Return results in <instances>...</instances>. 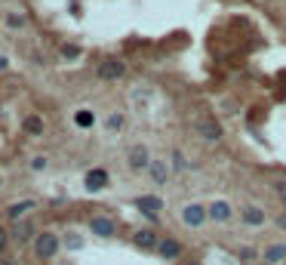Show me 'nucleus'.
I'll return each instance as SVG.
<instances>
[{
    "mask_svg": "<svg viewBox=\"0 0 286 265\" xmlns=\"http://www.w3.org/2000/svg\"><path fill=\"white\" fill-rule=\"evenodd\" d=\"M34 253H37V259H53L59 253V235L56 232H40L34 238Z\"/></svg>",
    "mask_w": 286,
    "mask_h": 265,
    "instance_id": "1",
    "label": "nucleus"
},
{
    "mask_svg": "<svg viewBox=\"0 0 286 265\" xmlns=\"http://www.w3.org/2000/svg\"><path fill=\"white\" fill-rule=\"evenodd\" d=\"M182 222L188 225V229H203V225L210 222V207H203V204H188L182 210Z\"/></svg>",
    "mask_w": 286,
    "mask_h": 265,
    "instance_id": "2",
    "label": "nucleus"
},
{
    "mask_svg": "<svg viewBox=\"0 0 286 265\" xmlns=\"http://www.w3.org/2000/svg\"><path fill=\"white\" fill-rule=\"evenodd\" d=\"M182 253H185L182 241H176V238H160V247H157V256L160 259L176 262V259H182Z\"/></svg>",
    "mask_w": 286,
    "mask_h": 265,
    "instance_id": "3",
    "label": "nucleus"
},
{
    "mask_svg": "<svg viewBox=\"0 0 286 265\" xmlns=\"http://www.w3.org/2000/svg\"><path fill=\"white\" fill-rule=\"evenodd\" d=\"M127 74V65L120 62V59H105L102 65H99V78L102 81H120Z\"/></svg>",
    "mask_w": 286,
    "mask_h": 265,
    "instance_id": "4",
    "label": "nucleus"
},
{
    "mask_svg": "<svg viewBox=\"0 0 286 265\" xmlns=\"http://www.w3.org/2000/svg\"><path fill=\"white\" fill-rule=\"evenodd\" d=\"M133 244H136L139 250H151V253H157V247H160V235H157L154 229H139V232L133 235Z\"/></svg>",
    "mask_w": 286,
    "mask_h": 265,
    "instance_id": "5",
    "label": "nucleus"
},
{
    "mask_svg": "<svg viewBox=\"0 0 286 265\" xmlns=\"http://www.w3.org/2000/svg\"><path fill=\"white\" fill-rule=\"evenodd\" d=\"M136 210H142L148 219H157V213L163 210V198H157V195H142V198H136Z\"/></svg>",
    "mask_w": 286,
    "mask_h": 265,
    "instance_id": "6",
    "label": "nucleus"
},
{
    "mask_svg": "<svg viewBox=\"0 0 286 265\" xmlns=\"http://www.w3.org/2000/svg\"><path fill=\"white\" fill-rule=\"evenodd\" d=\"M90 232L99 235V238H114V235H117V225H114V219H108V216H93V219H90Z\"/></svg>",
    "mask_w": 286,
    "mask_h": 265,
    "instance_id": "7",
    "label": "nucleus"
},
{
    "mask_svg": "<svg viewBox=\"0 0 286 265\" xmlns=\"http://www.w3.org/2000/svg\"><path fill=\"white\" fill-rule=\"evenodd\" d=\"M127 161H130V170H148L151 167V155H148L145 145H133L130 155H127Z\"/></svg>",
    "mask_w": 286,
    "mask_h": 265,
    "instance_id": "8",
    "label": "nucleus"
},
{
    "mask_svg": "<svg viewBox=\"0 0 286 265\" xmlns=\"http://www.w3.org/2000/svg\"><path fill=\"white\" fill-rule=\"evenodd\" d=\"M197 133L207 139V142H219V139H222V124L213 121V118H207V121H200V124H197Z\"/></svg>",
    "mask_w": 286,
    "mask_h": 265,
    "instance_id": "9",
    "label": "nucleus"
},
{
    "mask_svg": "<svg viewBox=\"0 0 286 265\" xmlns=\"http://www.w3.org/2000/svg\"><path fill=\"white\" fill-rule=\"evenodd\" d=\"M10 238H13L16 244H28V241L34 238V222H28V219L16 222V225H13V232H10Z\"/></svg>",
    "mask_w": 286,
    "mask_h": 265,
    "instance_id": "10",
    "label": "nucleus"
},
{
    "mask_svg": "<svg viewBox=\"0 0 286 265\" xmlns=\"http://www.w3.org/2000/svg\"><path fill=\"white\" fill-rule=\"evenodd\" d=\"M105 185H108V170L96 167V170L87 173V192H102Z\"/></svg>",
    "mask_w": 286,
    "mask_h": 265,
    "instance_id": "11",
    "label": "nucleus"
},
{
    "mask_svg": "<svg viewBox=\"0 0 286 265\" xmlns=\"http://www.w3.org/2000/svg\"><path fill=\"white\" fill-rule=\"evenodd\" d=\"M34 207H37L34 201H19V204H10V207H7V216H10L13 222H22V219H25Z\"/></svg>",
    "mask_w": 286,
    "mask_h": 265,
    "instance_id": "12",
    "label": "nucleus"
},
{
    "mask_svg": "<svg viewBox=\"0 0 286 265\" xmlns=\"http://www.w3.org/2000/svg\"><path fill=\"white\" fill-rule=\"evenodd\" d=\"M231 213H234V210H231L228 201H213V204H210V219H213V222H228Z\"/></svg>",
    "mask_w": 286,
    "mask_h": 265,
    "instance_id": "13",
    "label": "nucleus"
},
{
    "mask_svg": "<svg viewBox=\"0 0 286 265\" xmlns=\"http://www.w3.org/2000/svg\"><path fill=\"white\" fill-rule=\"evenodd\" d=\"M240 216H243V222H247V225H256V229L265 222V210H262V207H253V204H250V207H243Z\"/></svg>",
    "mask_w": 286,
    "mask_h": 265,
    "instance_id": "14",
    "label": "nucleus"
},
{
    "mask_svg": "<svg viewBox=\"0 0 286 265\" xmlns=\"http://www.w3.org/2000/svg\"><path fill=\"white\" fill-rule=\"evenodd\" d=\"M148 173H151V179L157 185H167V179H170V170H167V164H163V161H151Z\"/></svg>",
    "mask_w": 286,
    "mask_h": 265,
    "instance_id": "15",
    "label": "nucleus"
},
{
    "mask_svg": "<svg viewBox=\"0 0 286 265\" xmlns=\"http://www.w3.org/2000/svg\"><path fill=\"white\" fill-rule=\"evenodd\" d=\"M283 259H286V244H271V247L265 250V259H262V262L277 265V262H283Z\"/></svg>",
    "mask_w": 286,
    "mask_h": 265,
    "instance_id": "16",
    "label": "nucleus"
},
{
    "mask_svg": "<svg viewBox=\"0 0 286 265\" xmlns=\"http://www.w3.org/2000/svg\"><path fill=\"white\" fill-rule=\"evenodd\" d=\"M22 127H25L28 136H44V118H37V115H28Z\"/></svg>",
    "mask_w": 286,
    "mask_h": 265,
    "instance_id": "17",
    "label": "nucleus"
},
{
    "mask_svg": "<svg viewBox=\"0 0 286 265\" xmlns=\"http://www.w3.org/2000/svg\"><path fill=\"white\" fill-rule=\"evenodd\" d=\"M74 124H77L80 130H90V127L96 124V118H93V111H77V115H74Z\"/></svg>",
    "mask_w": 286,
    "mask_h": 265,
    "instance_id": "18",
    "label": "nucleus"
},
{
    "mask_svg": "<svg viewBox=\"0 0 286 265\" xmlns=\"http://www.w3.org/2000/svg\"><path fill=\"white\" fill-rule=\"evenodd\" d=\"M173 167H176V170H185V167H188L185 158H182V151H173Z\"/></svg>",
    "mask_w": 286,
    "mask_h": 265,
    "instance_id": "19",
    "label": "nucleus"
},
{
    "mask_svg": "<svg viewBox=\"0 0 286 265\" xmlns=\"http://www.w3.org/2000/svg\"><path fill=\"white\" fill-rule=\"evenodd\" d=\"M108 127H111V130H120V127H124V118H120V115H111V118H108Z\"/></svg>",
    "mask_w": 286,
    "mask_h": 265,
    "instance_id": "20",
    "label": "nucleus"
},
{
    "mask_svg": "<svg viewBox=\"0 0 286 265\" xmlns=\"http://www.w3.org/2000/svg\"><path fill=\"white\" fill-rule=\"evenodd\" d=\"M10 241H13V238H10V232H7V229H0V253L7 250V244H10Z\"/></svg>",
    "mask_w": 286,
    "mask_h": 265,
    "instance_id": "21",
    "label": "nucleus"
},
{
    "mask_svg": "<svg viewBox=\"0 0 286 265\" xmlns=\"http://www.w3.org/2000/svg\"><path fill=\"white\" fill-rule=\"evenodd\" d=\"M62 56H65V59H77L80 50H77V47H62Z\"/></svg>",
    "mask_w": 286,
    "mask_h": 265,
    "instance_id": "22",
    "label": "nucleus"
},
{
    "mask_svg": "<svg viewBox=\"0 0 286 265\" xmlns=\"http://www.w3.org/2000/svg\"><path fill=\"white\" fill-rule=\"evenodd\" d=\"M7 25H10V28H22V25H25V19H22V16H10V19H7Z\"/></svg>",
    "mask_w": 286,
    "mask_h": 265,
    "instance_id": "23",
    "label": "nucleus"
},
{
    "mask_svg": "<svg viewBox=\"0 0 286 265\" xmlns=\"http://www.w3.org/2000/svg\"><path fill=\"white\" fill-rule=\"evenodd\" d=\"M44 167H47V158H34L31 161V170H44Z\"/></svg>",
    "mask_w": 286,
    "mask_h": 265,
    "instance_id": "24",
    "label": "nucleus"
},
{
    "mask_svg": "<svg viewBox=\"0 0 286 265\" xmlns=\"http://www.w3.org/2000/svg\"><path fill=\"white\" fill-rule=\"evenodd\" d=\"M4 68H7V59H0V71H4Z\"/></svg>",
    "mask_w": 286,
    "mask_h": 265,
    "instance_id": "25",
    "label": "nucleus"
},
{
    "mask_svg": "<svg viewBox=\"0 0 286 265\" xmlns=\"http://www.w3.org/2000/svg\"><path fill=\"white\" fill-rule=\"evenodd\" d=\"M256 265H268V262H256Z\"/></svg>",
    "mask_w": 286,
    "mask_h": 265,
    "instance_id": "26",
    "label": "nucleus"
},
{
    "mask_svg": "<svg viewBox=\"0 0 286 265\" xmlns=\"http://www.w3.org/2000/svg\"><path fill=\"white\" fill-rule=\"evenodd\" d=\"M0 265H10V262H0Z\"/></svg>",
    "mask_w": 286,
    "mask_h": 265,
    "instance_id": "27",
    "label": "nucleus"
}]
</instances>
